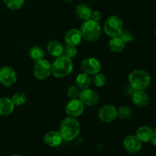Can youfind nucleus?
<instances>
[{"mask_svg": "<svg viewBox=\"0 0 156 156\" xmlns=\"http://www.w3.org/2000/svg\"><path fill=\"white\" fill-rule=\"evenodd\" d=\"M132 114V110L128 106H122L117 109V117L122 120L130 118Z\"/></svg>", "mask_w": 156, "mask_h": 156, "instance_id": "24", "label": "nucleus"}, {"mask_svg": "<svg viewBox=\"0 0 156 156\" xmlns=\"http://www.w3.org/2000/svg\"><path fill=\"white\" fill-rule=\"evenodd\" d=\"M92 10L85 3H80L76 8V14L80 19L86 21L91 18Z\"/></svg>", "mask_w": 156, "mask_h": 156, "instance_id": "18", "label": "nucleus"}, {"mask_svg": "<svg viewBox=\"0 0 156 156\" xmlns=\"http://www.w3.org/2000/svg\"><path fill=\"white\" fill-rule=\"evenodd\" d=\"M98 118L104 123H111L117 118V109L113 105H104L98 112Z\"/></svg>", "mask_w": 156, "mask_h": 156, "instance_id": "10", "label": "nucleus"}, {"mask_svg": "<svg viewBox=\"0 0 156 156\" xmlns=\"http://www.w3.org/2000/svg\"><path fill=\"white\" fill-rule=\"evenodd\" d=\"M101 17H102V15H101V12L100 11L95 10V11H93V12H91V19L94 20V21L99 22V21L101 19Z\"/></svg>", "mask_w": 156, "mask_h": 156, "instance_id": "30", "label": "nucleus"}, {"mask_svg": "<svg viewBox=\"0 0 156 156\" xmlns=\"http://www.w3.org/2000/svg\"><path fill=\"white\" fill-rule=\"evenodd\" d=\"M65 1L68 2H73V1H74V0H65Z\"/></svg>", "mask_w": 156, "mask_h": 156, "instance_id": "32", "label": "nucleus"}, {"mask_svg": "<svg viewBox=\"0 0 156 156\" xmlns=\"http://www.w3.org/2000/svg\"><path fill=\"white\" fill-rule=\"evenodd\" d=\"M149 141L151 142L153 146H156V129H153L152 133V135H151L150 137V140Z\"/></svg>", "mask_w": 156, "mask_h": 156, "instance_id": "31", "label": "nucleus"}, {"mask_svg": "<svg viewBox=\"0 0 156 156\" xmlns=\"http://www.w3.org/2000/svg\"><path fill=\"white\" fill-rule=\"evenodd\" d=\"M77 47L76 46L69 45V44H66V46L63 47V53L62 55L66 57L69 58V59H73L77 54Z\"/></svg>", "mask_w": 156, "mask_h": 156, "instance_id": "27", "label": "nucleus"}, {"mask_svg": "<svg viewBox=\"0 0 156 156\" xmlns=\"http://www.w3.org/2000/svg\"><path fill=\"white\" fill-rule=\"evenodd\" d=\"M153 129L147 126H143L138 128L136 133V136L142 142V143H147L150 140L151 135Z\"/></svg>", "mask_w": 156, "mask_h": 156, "instance_id": "20", "label": "nucleus"}, {"mask_svg": "<svg viewBox=\"0 0 156 156\" xmlns=\"http://www.w3.org/2000/svg\"><path fill=\"white\" fill-rule=\"evenodd\" d=\"M12 156H23V155H12Z\"/></svg>", "mask_w": 156, "mask_h": 156, "instance_id": "33", "label": "nucleus"}, {"mask_svg": "<svg viewBox=\"0 0 156 156\" xmlns=\"http://www.w3.org/2000/svg\"><path fill=\"white\" fill-rule=\"evenodd\" d=\"M125 43L120 37H111L109 41V47L114 53H121L125 48Z\"/></svg>", "mask_w": 156, "mask_h": 156, "instance_id": "21", "label": "nucleus"}, {"mask_svg": "<svg viewBox=\"0 0 156 156\" xmlns=\"http://www.w3.org/2000/svg\"><path fill=\"white\" fill-rule=\"evenodd\" d=\"M80 123L74 117H67L62 120L59 133L62 140L71 141L76 139L80 133Z\"/></svg>", "mask_w": 156, "mask_h": 156, "instance_id": "1", "label": "nucleus"}, {"mask_svg": "<svg viewBox=\"0 0 156 156\" xmlns=\"http://www.w3.org/2000/svg\"><path fill=\"white\" fill-rule=\"evenodd\" d=\"M128 82L135 91H144L151 84V76L146 70L134 69L128 76Z\"/></svg>", "mask_w": 156, "mask_h": 156, "instance_id": "2", "label": "nucleus"}, {"mask_svg": "<svg viewBox=\"0 0 156 156\" xmlns=\"http://www.w3.org/2000/svg\"><path fill=\"white\" fill-rule=\"evenodd\" d=\"M12 101L15 106H21L27 101V96L21 92L15 93L12 98Z\"/></svg>", "mask_w": 156, "mask_h": 156, "instance_id": "26", "label": "nucleus"}, {"mask_svg": "<svg viewBox=\"0 0 156 156\" xmlns=\"http://www.w3.org/2000/svg\"><path fill=\"white\" fill-rule=\"evenodd\" d=\"M82 90L79 89L77 86H70L66 90V94L70 99L79 98L80 93Z\"/></svg>", "mask_w": 156, "mask_h": 156, "instance_id": "28", "label": "nucleus"}, {"mask_svg": "<svg viewBox=\"0 0 156 156\" xmlns=\"http://www.w3.org/2000/svg\"><path fill=\"white\" fill-rule=\"evenodd\" d=\"M81 67L85 73H87L89 76H94L101 72V64L96 58L88 57L82 60Z\"/></svg>", "mask_w": 156, "mask_h": 156, "instance_id": "9", "label": "nucleus"}, {"mask_svg": "<svg viewBox=\"0 0 156 156\" xmlns=\"http://www.w3.org/2000/svg\"><path fill=\"white\" fill-rule=\"evenodd\" d=\"M106 81L107 80L105 76L103 73H101L94 75L92 78H91V82L94 84V86L98 87V88L103 87L105 85V83H106Z\"/></svg>", "mask_w": 156, "mask_h": 156, "instance_id": "25", "label": "nucleus"}, {"mask_svg": "<svg viewBox=\"0 0 156 156\" xmlns=\"http://www.w3.org/2000/svg\"><path fill=\"white\" fill-rule=\"evenodd\" d=\"M76 86L80 90L88 88L91 84V78L88 74L85 73H80L76 76Z\"/></svg>", "mask_w": 156, "mask_h": 156, "instance_id": "19", "label": "nucleus"}, {"mask_svg": "<svg viewBox=\"0 0 156 156\" xmlns=\"http://www.w3.org/2000/svg\"><path fill=\"white\" fill-rule=\"evenodd\" d=\"M133 103L138 108H145L149 103V97L144 91H135L132 95Z\"/></svg>", "mask_w": 156, "mask_h": 156, "instance_id": "14", "label": "nucleus"}, {"mask_svg": "<svg viewBox=\"0 0 156 156\" xmlns=\"http://www.w3.org/2000/svg\"><path fill=\"white\" fill-rule=\"evenodd\" d=\"M52 73V65L47 59H41L35 62L34 74L39 80L47 79Z\"/></svg>", "mask_w": 156, "mask_h": 156, "instance_id": "6", "label": "nucleus"}, {"mask_svg": "<svg viewBox=\"0 0 156 156\" xmlns=\"http://www.w3.org/2000/svg\"><path fill=\"white\" fill-rule=\"evenodd\" d=\"M29 56L35 62L41 60L44 57V51L38 46H34L29 50Z\"/></svg>", "mask_w": 156, "mask_h": 156, "instance_id": "22", "label": "nucleus"}, {"mask_svg": "<svg viewBox=\"0 0 156 156\" xmlns=\"http://www.w3.org/2000/svg\"><path fill=\"white\" fill-rule=\"evenodd\" d=\"M0 69H1V67H0Z\"/></svg>", "mask_w": 156, "mask_h": 156, "instance_id": "35", "label": "nucleus"}, {"mask_svg": "<svg viewBox=\"0 0 156 156\" xmlns=\"http://www.w3.org/2000/svg\"><path fill=\"white\" fill-rule=\"evenodd\" d=\"M25 0H3L5 5L12 11L19 10L24 5Z\"/></svg>", "mask_w": 156, "mask_h": 156, "instance_id": "23", "label": "nucleus"}, {"mask_svg": "<svg viewBox=\"0 0 156 156\" xmlns=\"http://www.w3.org/2000/svg\"><path fill=\"white\" fill-rule=\"evenodd\" d=\"M52 65V74L57 79H62L71 74L73 69L72 59L61 55L56 58Z\"/></svg>", "mask_w": 156, "mask_h": 156, "instance_id": "3", "label": "nucleus"}, {"mask_svg": "<svg viewBox=\"0 0 156 156\" xmlns=\"http://www.w3.org/2000/svg\"><path fill=\"white\" fill-rule=\"evenodd\" d=\"M123 148L129 153H137L142 149V142L136 136H127L123 140Z\"/></svg>", "mask_w": 156, "mask_h": 156, "instance_id": "12", "label": "nucleus"}, {"mask_svg": "<svg viewBox=\"0 0 156 156\" xmlns=\"http://www.w3.org/2000/svg\"><path fill=\"white\" fill-rule=\"evenodd\" d=\"M155 36H156V27H155Z\"/></svg>", "mask_w": 156, "mask_h": 156, "instance_id": "34", "label": "nucleus"}, {"mask_svg": "<svg viewBox=\"0 0 156 156\" xmlns=\"http://www.w3.org/2000/svg\"><path fill=\"white\" fill-rule=\"evenodd\" d=\"M84 110H85V105L79 98L70 99L65 107V111L67 116L74 118L82 115V113L84 112Z\"/></svg>", "mask_w": 156, "mask_h": 156, "instance_id": "7", "label": "nucleus"}, {"mask_svg": "<svg viewBox=\"0 0 156 156\" xmlns=\"http://www.w3.org/2000/svg\"><path fill=\"white\" fill-rule=\"evenodd\" d=\"M119 37L123 40V41L125 44H126V43H130L131 41H133V39L132 33H131L130 31H129L128 30H122V32L120 33V36Z\"/></svg>", "mask_w": 156, "mask_h": 156, "instance_id": "29", "label": "nucleus"}, {"mask_svg": "<svg viewBox=\"0 0 156 156\" xmlns=\"http://www.w3.org/2000/svg\"><path fill=\"white\" fill-rule=\"evenodd\" d=\"M79 99L83 103L84 105L92 107L98 103L100 97L98 93L88 88L81 91Z\"/></svg>", "mask_w": 156, "mask_h": 156, "instance_id": "11", "label": "nucleus"}, {"mask_svg": "<svg viewBox=\"0 0 156 156\" xmlns=\"http://www.w3.org/2000/svg\"><path fill=\"white\" fill-rule=\"evenodd\" d=\"M63 46L62 44L56 41H51L47 44V50L49 54L53 57H58V56L62 55L63 53Z\"/></svg>", "mask_w": 156, "mask_h": 156, "instance_id": "17", "label": "nucleus"}, {"mask_svg": "<svg viewBox=\"0 0 156 156\" xmlns=\"http://www.w3.org/2000/svg\"><path fill=\"white\" fill-rule=\"evenodd\" d=\"M62 138L60 133L57 131H50L47 133L44 137V141L46 145L50 147H57L62 143Z\"/></svg>", "mask_w": 156, "mask_h": 156, "instance_id": "13", "label": "nucleus"}, {"mask_svg": "<svg viewBox=\"0 0 156 156\" xmlns=\"http://www.w3.org/2000/svg\"><path fill=\"white\" fill-rule=\"evenodd\" d=\"M82 38L89 42H94L99 39L101 34V27L98 21L92 19L84 21L80 27Z\"/></svg>", "mask_w": 156, "mask_h": 156, "instance_id": "4", "label": "nucleus"}, {"mask_svg": "<svg viewBox=\"0 0 156 156\" xmlns=\"http://www.w3.org/2000/svg\"><path fill=\"white\" fill-rule=\"evenodd\" d=\"M82 40V34L78 29H70L65 35V42L69 45L77 46Z\"/></svg>", "mask_w": 156, "mask_h": 156, "instance_id": "15", "label": "nucleus"}, {"mask_svg": "<svg viewBox=\"0 0 156 156\" xmlns=\"http://www.w3.org/2000/svg\"><path fill=\"white\" fill-rule=\"evenodd\" d=\"M17 74L10 66H3L0 69V83L5 87H11L16 82Z\"/></svg>", "mask_w": 156, "mask_h": 156, "instance_id": "8", "label": "nucleus"}, {"mask_svg": "<svg viewBox=\"0 0 156 156\" xmlns=\"http://www.w3.org/2000/svg\"><path fill=\"white\" fill-rule=\"evenodd\" d=\"M15 105L12 99L7 97H0V116H8L13 112Z\"/></svg>", "mask_w": 156, "mask_h": 156, "instance_id": "16", "label": "nucleus"}, {"mask_svg": "<svg viewBox=\"0 0 156 156\" xmlns=\"http://www.w3.org/2000/svg\"><path fill=\"white\" fill-rule=\"evenodd\" d=\"M123 30V21L117 15H111L105 21L104 30L110 37H119Z\"/></svg>", "mask_w": 156, "mask_h": 156, "instance_id": "5", "label": "nucleus"}]
</instances>
